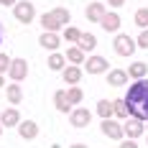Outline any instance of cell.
I'll list each match as a JSON object with an SVG mask.
<instances>
[{
    "label": "cell",
    "instance_id": "7c38bea8",
    "mask_svg": "<svg viewBox=\"0 0 148 148\" xmlns=\"http://www.w3.org/2000/svg\"><path fill=\"white\" fill-rule=\"evenodd\" d=\"M18 135H21L23 140H33V138H38V123H33V120H23V123L18 125Z\"/></svg>",
    "mask_w": 148,
    "mask_h": 148
},
{
    "label": "cell",
    "instance_id": "44dd1931",
    "mask_svg": "<svg viewBox=\"0 0 148 148\" xmlns=\"http://www.w3.org/2000/svg\"><path fill=\"white\" fill-rule=\"evenodd\" d=\"M46 61H49V69H51V72H64V69H66V56L59 54V51H54Z\"/></svg>",
    "mask_w": 148,
    "mask_h": 148
},
{
    "label": "cell",
    "instance_id": "3957f363",
    "mask_svg": "<svg viewBox=\"0 0 148 148\" xmlns=\"http://www.w3.org/2000/svg\"><path fill=\"white\" fill-rule=\"evenodd\" d=\"M13 15L15 21H21V23H33V18H36V8H33V3L31 0H18L13 5Z\"/></svg>",
    "mask_w": 148,
    "mask_h": 148
},
{
    "label": "cell",
    "instance_id": "cb8c5ba5",
    "mask_svg": "<svg viewBox=\"0 0 148 148\" xmlns=\"http://www.w3.org/2000/svg\"><path fill=\"white\" fill-rule=\"evenodd\" d=\"M133 21H135V26L140 31H146L148 28V8H138L135 15H133Z\"/></svg>",
    "mask_w": 148,
    "mask_h": 148
},
{
    "label": "cell",
    "instance_id": "d590c367",
    "mask_svg": "<svg viewBox=\"0 0 148 148\" xmlns=\"http://www.w3.org/2000/svg\"><path fill=\"white\" fill-rule=\"evenodd\" d=\"M0 44H3V26H0Z\"/></svg>",
    "mask_w": 148,
    "mask_h": 148
},
{
    "label": "cell",
    "instance_id": "52a82bcc",
    "mask_svg": "<svg viewBox=\"0 0 148 148\" xmlns=\"http://www.w3.org/2000/svg\"><path fill=\"white\" fill-rule=\"evenodd\" d=\"M123 128H125V138H130V140H135L146 133V123L135 118H128V123H123Z\"/></svg>",
    "mask_w": 148,
    "mask_h": 148
},
{
    "label": "cell",
    "instance_id": "30bf717a",
    "mask_svg": "<svg viewBox=\"0 0 148 148\" xmlns=\"http://www.w3.org/2000/svg\"><path fill=\"white\" fill-rule=\"evenodd\" d=\"M38 44L44 46L46 51H59V46H61V38H59V33H49V31H44L41 36H38Z\"/></svg>",
    "mask_w": 148,
    "mask_h": 148
},
{
    "label": "cell",
    "instance_id": "9a60e30c",
    "mask_svg": "<svg viewBox=\"0 0 148 148\" xmlns=\"http://www.w3.org/2000/svg\"><path fill=\"white\" fill-rule=\"evenodd\" d=\"M54 105H56L59 112H72L74 110V105L69 102V97H66V89H56V92H54Z\"/></svg>",
    "mask_w": 148,
    "mask_h": 148
},
{
    "label": "cell",
    "instance_id": "e0dca14e",
    "mask_svg": "<svg viewBox=\"0 0 148 148\" xmlns=\"http://www.w3.org/2000/svg\"><path fill=\"white\" fill-rule=\"evenodd\" d=\"M38 23H41V26H44V31H49V33H56L59 28H64V26H61L59 21H56V18L51 15V10H49V13H41Z\"/></svg>",
    "mask_w": 148,
    "mask_h": 148
},
{
    "label": "cell",
    "instance_id": "f546056e",
    "mask_svg": "<svg viewBox=\"0 0 148 148\" xmlns=\"http://www.w3.org/2000/svg\"><path fill=\"white\" fill-rule=\"evenodd\" d=\"M135 41H138V49H148V28L140 31V36H138Z\"/></svg>",
    "mask_w": 148,
    "mask_h": 148
},
{
    "label": "cell",
    "instance_id": "484cf974",
    "mask_svg": "<svg viewBox=\"0 0 148 148\" xmlns=\"http://www.w3.org/2000/svg\"><path fill=\"white\" fill-rule=\"evenodd\" d=\"M112 102H115V118H120V120H128L130 110H128V105H125V97H123V100H112Z\"/></svg>",
    "mask_w": 148,
    "mask_h": 148
},
{
    "label": "cell",
    "instance_id": "ac0fdd59",
    "mask_svg": "<svg viewBox=\"0 0 148 148\" xmlns=\"http://www.w3.org/2000/svg\"><path fill=\"white\" fill-rule=\"evenodd\" d=\"M146 74H148V64L146 61H133V64L128 66V77L135 79V82H138V79H146Z\"/></svg>",
    "mask_w": 148,
    "mask_h": 148
},
{
    "label": "cell",
    "instance_id": "5b68a950",
    "mask_svg": "<svg viewBox=\"0 0 148 148\" xmlns=\"http://www.w3.org/2000/svg\"><path fill=\"white\" fill-rule=\"evenodd\" d=\"M84 15H87V21H89V23H102V18L107 15V8H105V3L95 0V3H89V5H87Z\"/></svg>",
    "mask_w": 148,
    "mask_h": 148
},
{
    "label": "cell",
    "instance_id": "8d00e7d4",
    "mask_svg": "<svg viewBox=\"0 0 148 148\" xmlns=\"http://www.w3.org/2000/svg\"><path fill=\"white\" fill-rule=\"evenodd\" d=\"M0 135H3V123H0Z\"/></svg>",
    "mask_w": 148,
    "mask_h": 148
},
{
    "label": "cell",
    "instance_id": "1f68e13d",
    "mask_svg": "<svg viewBox=\"0 0 148 148\" xmlns=\"http://www.w3.org/2000/svg\"><path fill=\"white\" fill-rule=\"evenodd\" d=\"M107 5H110V8H123L125 0H107Z\"/></svg>",
    "mask_w": 148,
    "mask_h": 148
},
{
    "label": "cell",
    "instance_id": "7a4b0ae2",
    "mask_svg": "<svg viewBox=\"0 0 148 148\" xmlns=\"http://www.w3.org/2000/svg\"><path fill=\"white\" fill-rule=\"evenodd\" d=\"M112 49H115L118 56H133L135 49H138V41L133 36H128V33H118L115 41H112Z\"/></svg>",
    "mask_w": 148,
    "mask_h": 148
},
{
    "label": "cell",
    "instance_id": "836d02e7",
    "mask_svg": "<svg viewBox=\"0 0 148 148\" xmlns=\"http://www.w3.org/2000/svg\"><path fill=\"white\" fill-rule=\"evenodd\" d=\"M0 3H3V5H15L18 0H0Z\"/></svg>",
    "mask_w": 148,
    "mask_h": 148
},
{
    "label": "cell",
    "instance_id": "d6a6232c",
    "mask_svg": "<svg viewBox=\"0 0 148 148\" xmlns=\"http://www.w3.org/2000/svg\"><path fill=\"white\" fill-rule=\"evenodd\" d=\"M69 148H87V143H72Z\"/></svg>",
    "mask_w": 148,
    "mask_h": 148
},
{
    "label": "cell",
    "instance_id": "4fadbf2b",
    "mask_svg": "<svg viewBox=\"0 0 148 148\" xmlns=\"http://www.w3.org/2000/svg\"><path fill=\"white\" fill-rule=\"evenodd\" d=\"M64 82L69 84V87H79V82H82V66H74V64H69L66 69H64Z\"/></svg>",
    "mask_w": 148,
    "mask_h": 148
},
{
    "label": "cell",
    "instance_id": "f1b7e54d",
    "mask_svg": "<svg viewBox=\"0 0 148 148\" xmlns=\"http://www.w3.org/2000/svg\"><path fill=\"white\" fill-rule=\"evenodd\" d=\"M10 64H13V59H10L8 54H0V74L8 72V69H10Z\"/></svg>",
    "mask_w": 148,
    "mask_h": 148
},
{
    "label": "cell",
    "instance_id": "4dcf8cb0",
    "mask_svg": "<svg viewBox=\"0 0 148 148\" xmlns=\"http://www.w3.org/2000/svg\"><path fill=\"white\" fill-rule=\"evenodd\" d=\"M120 148H138V143H135V140H130V138H125V140L120 143Z\"/></svg>",
    "mask_w": 148,
    "mask_h": 148
},
{
    "label": "cell",
    "instance_id": "277c9868",
    "mask_svg": "<svg viewBox=\"0 0 148 148\" xmlns=\"http://www.w3.org/2000/svg\"><path fill=\"white\" fill-rule=\"evenodd\" d=\"M100 130H102L107 138H112V140H123V138H125V128H123L120 123H115V120H102V123H100Z\"/></svg>",
    "mask_w": 148,
    "mask_h": 148
},
{
    "label": "cell",
    "instance_id": "603a6c76",
    "mask_svg": "<svg viewBox=\"0 0 148 148\" xmlns=\"http://www.w3.org/2000/svg\"><path fill=\"white\" fill-rule=\"evenodd\" d=\"M77 46H79L84 54H89V51H95V49H97V38H95L92 33H82V36H79V41H77Z\"/></svg>",
    "mask_w": 148,
    "mask_h": 148
},
{
    "label": "cell",
    "instance_id": "8992f818",
    "mask_svg": "<svg viewBox=\"0 0 148 148\" xmlns=\"http://www.w3.org/2000/svg\"><path fill=\"white\" fill-rule=\"evenodd\" d=\"M89 120H92V112H89L87 107H74L72 112H69V123H72L74 128H87Z\"/></svg>",
    "mask_w": 148,
    "mask_h": 148
},
{
    "label": "cell",
    "instance_id": "8fae6325",
    "mask_svg": "<svg viewBox=\"0 0 148 148\" xmlns=\"http://www.w3.org/2000/svg\"><path fill=\"white\" fill-rule=\"evenodd\" d=\"M84 69H87V74H105L107 72V59L105 56H89L84 61Z\"/></svg>",
    "mask_w": 148,
    "mask_h": 148
},
{
    "label": "cell",
    "instance_id": "5bb4252c",
    "mask_svg": "<svg viewBox=\"0 0 148 148\" xmlns=\"http://www.w3.org/2000/svg\"><path fill=\"white\" fill-rule=\"evenodd\" d=\"M120 23H123V21H120L118 13H107V15L102 18V23H100V26L105 28V33H115V36H118V33H120Z\"/></svg>",
    "mask_w": 148,
    "mask_h": 148
},
{
    "label": "cell",
    "instance_id": "d4e9b609",
    "mask_svg": "<svg viewBox=\"0 0 148 148\" xmlns=\"http://www.w3.org/2000/svg\"><path fill=\"white\" fill-rule=\"evenodd\" d=\"M51 15H54L56 21H59L64 28H66V26H69V21H72V13H69L66 8H54V10H51Z\"/></svg>",
    "mask_w": 148,
    "mask_h": 148
},
{
    "label": "cell",
    "instance_id": "83f0119b",
    "mask_svg": "<svg viewBox=\"0 0 148 148\" xmlns=\"http://www.w3.org/2000/svg\"><path fill=\"white\" fill-rule=\"evenodd\" d=\"M79 36H82V31L74 28V26H66V28H64V41H74V46H77Z\"/></svg>",
    "mask_w": 148,
    "mask_h": 148
},
{
    "label": "cell",
    "instance_id": "9c48e42d",
    "mask_svg": "<svg viewBox=\"0 0 148 148\" xmlns=\"http://www.w3.org/2000/svg\"><path fill=\"white\" fill-rule=\"evenodd\" d=\"M0 123H3V128H18L23 120H21V112L15 107H5L3 115H0Z\"/></svg>",
    "mask_w": 148,
    "mask_h": 148
},
{
    "label": "cell",
    "instance_id": "4316f807",
    "mask_svg": "<svg viewBox=\"0 0 148 148\" xmlns=\"http://www.w3.org/2000/svg\"><path fill=\"white\" fill-rule=\"evenodd\" d=\"M66 97H69V102H72V105H77V102L84 100V92H82V87H69V89H66Z\"/></svg>",
    "mask_w": 148,
    "mask_h": 148
},
{
    "label": "cell",
    "instance_id": "ba28073f",
    "mask_svg": "<svg viewBox=\"0 0 148 148\" xmlns=\"http://www.w3.org/2000/svg\"><path fill=\"white\" fill-rule=\"evenodd\" d=\"M26 74H28V61L26 59H13L10 69H8V77H10L13 82H23Z\"/></svg>",
    "mask_w": 148,
    "mask_h": 148
},
{
    "label": "cell",
    "instance_id": "ffe728a7",
    "mask_svg": "<svg viewBox=\"0 0 148 148\" xmlns=\"http://www.w3.org/2000/svg\"><path fill=\"white\" fill-rule=\"evenodd\" d=\"M107 82H110V87H123L128 82V72L125 69H110L107 72Z\"/></svg>",
    "mask_w": 148,
    "mask_h": 148
},
{
    "label": "cell",
    "instance_id": "2e32d148",
    "mask_svg": "<svg viewBox=\"0 0 148 148\" xmlns=\"http://www.w3.org/2000/svg\"><path fill=\"white\" fill-rule=\"evenodd\" d=\"M5 97H8V102L13 105H18V102H23V89H21V84L18 82H10L8 87H5Z\"/></svg>",
    "mask_w": 148,
    "mask_h": 148
},
{
    "label": "cell",
    "instance_id": "e575fe53",
    "mask_svg": "<svg viewBox=\"0 0 148 148\" xmlns=\"http://www.w3.org/2000/svg\"><path fill=\"white\" fill-rule=\"evenodd\" d=\"M3 84H5V79H3V74H0V87H3Z\"/></svg>",
    "mask_w": 148,
    "mask_h": 148
},
{
    "label": "cell",
    "instance_id": "6da1fadb",
    "mask_svg": "<svg viewBox=\"0 0 148 148\" xmlns=\"http://www.w3.org/2000/svg\"><path fill=\"white\" fill-rule=\"evenodd\" d=\"M125 105L130 110V118L135 120H148V79H138L128 87L125 95Z\"/></svg>",
    "mask_w": 148,
    "mask_h": 148
},
{
    "label": "cell",
    "instance_id": "7402d4cb",
    "mask_svg": "<svg viewBox=\"0 0 148 148\" xmlns=\"http://www.w3.org/2000/svg\"><path fill=\"white\" fill-rule=\"evenodd\" d=\"M64 56H66V61H69V64H74V66H79V64H84V51H82V49H79V46H72V49H66V54H64Z\"/></svg>",
    "mask_w": 148,
    "mask_h": 148
},
{
    "label": "cell",
    "instance_id": "d6986e66",
    "mask_svg": "<svg viewBox=\"0 0 148 148\" xmlns=\"http://www.w3.org/2000/svg\"><path fill=\"white\" fill-rule=\"evenodd\" d=\"M95 110H97V115L102 120H112V115H115V102L112 100H100Z\"/></svg>",
    "mask_w": 148,
    "mask_h": 148
}]
</instances>
